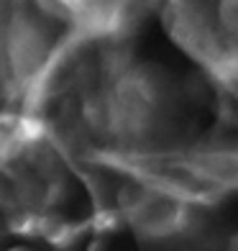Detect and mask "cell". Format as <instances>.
<instances>
[{
    "instance_id": "cell-1",
    "label": "cell",
    "mask_w": 238,
    "mask_h": 251,
    "mask_svg": "<svg viewBox=\"0 0 238 251\" xmlns=\"http://www.w3.org/2000/svg\"><path fill=\"white\" fill-rule=\"evenodd\" d=\"M192 202L172 185L133 172V177L118 190V210L139 236L167 238L179 233L192 215Z\"/></svg>"
},
{
    "instance_id": "cell-2",
    "label": "cell",
    "mask_w": 238,
    "mask_h": 251,
    "mask_svg": "<svg viewBox=\"0 0 238 251\" xmlns=\"http://www.w3.org/2000/svg\"><path fill=\"white\" fill-rule=\"evenodd\" d=\"M215 16L231 54L238 59V0H215Z\"/></svg>"
},
{
    "instance_id": "cell-3",
    "label": "cell",
    "mask_w": 238,
    "mask_h": 251,
    "mask_svg": "<svg viewBox=\"0 0 238 251\" xmlns=\"http://www.w3.org/2000/svg\"><path fill=\"white\" fill-rule=\"evenodd\" d=\"M13 251H24V249H13Z\"/></svg>"
}]
</instances>
